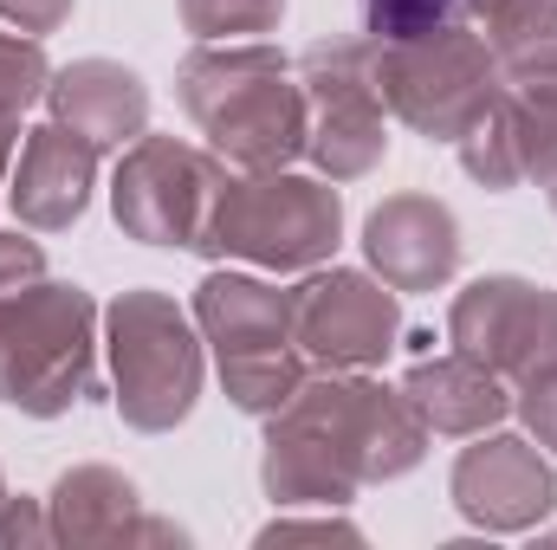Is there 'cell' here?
Returning a JSON list of instances; mask_svg holds the SVG:
<instances>
[{"mask_svg": "<svg viewBox=\"0 0 557 550\" xmlns=\"http://www.w3.org/2000/svg\"><path fill=\"white\" fill-rule=\"evenodd\" d=\"M428 421L416 402L370 370H311L298 396L267 414L260 440V486L278 512L298 505H350L363 486L416 473L428 453Z\"/></svg>", "mask_w": 557, "mask_h": 550, "instance_id": "6da1fadb", "label": "cell"}, {"mask_svg": "<svg viewBox=\"0 0 557 550\" xmlns=\"http://www.w3.org/2000/svg\"><path fill=\"white\" fill-rule=\"evenodd\" d=\"M175 98L227 168L260 175L305 155V85L273 39H195Z\"/></svg>", "mask_w": 557, "mask_h": 550, "instance_id": "7a4b0ae2", "label": "cell"}, {"mask_svg": "<svg viewBox=\"0 0 557 550\" xmlns=\"http://www.w3.org/2000/svg\"><path fill=\"white\" fill-rule=\"evenodd\" d=\"M98 304L72 278L0 291V402L33 421L72 414L98 396Z\"/></svg>", "mask_w": 557, "mask_h": 550, "instance_id": "3957f363", "label": "cell"}, {"mask_svg": "<svg viewBox=\"0 0 557 550\" xmlns=\"http://www.w3.org/2000/svg\"><path fill=\"white\" fill-rule=\"evenodd\" d=\"M195 330L214 350L227 402L253 421L278 414L298 383L311 376V357L292 343V291L253 273H208L195 285Z\"/></svg>", "mask_w": 557, "mask_h": 550, "instance_id": "277c9868", "label": "cell"}, {"mask_svg": "<svg viewBox=\"0 0 557 550\" xmlns=\"http://www.w3.org/2000/svg\"><path fill=\"white\" fill-rule=\"evenodd\" d=\"M344 240V195L324 175L260 168L221 188L201 234V260H247L260 273H311Z\"/></svg>", "mask_w": 557, "mask_h": 550, "instance_id": "5b68a950", "label": "cell"}, {"mask_svg": "<svg viewBox=\"0 0 557 550\" xmlns=\"http://www.w3.org/2000/svg\"><path fill=\"white\" fill-rule=\"evenodd\" d=\"M104 357H111V402L124 427L169 434L195 414L208 363H201L195 317L169 291L137 285L104 304Z\"/></svg>", "mask_w": 557, "mask_h": 550, "instance_id": "8992f818", "label": "cell"}, {"mask_svg": "<svg viewBox=\"0 0 557 550\" xmlns=\"http://www.w3.org/2000/svg\"><path fill=\"white\" fill-rule=\"evenodd\" d=\"M506 65L467 20H441L409 39H376V91L396 124L421 142H460L467 124L499 98Z\"/></svg>", "mask_w": 557, "mask_h": 550, "instance_id": "52a82bcc", "label": "cell"}, {"mask_svg": "<svg viewBox=\"0 0 557 550\" xmlns=\"http://www.w3.org/2000/svg\"><path fill=\"white\" fill-rule=\"evenodd\" d=\"M305 85V162L324 182H363L389 155V104L376 91V39L324 33L298 52Z\"/></svg>", "mask_w": 557, "mask_h": 550, "instance_id": "ba28073f", "label": "cell"}, {"mask_svg": "<svg viewBox=\"0 0 557 550\" xmlns=\"http://www.w3.org/2000/svg\"><path fill=\"white\" fill-rule=\"evenodd\" d=\"M227 182L234 175H227V162L214 149H195V142H182V137L143 130L117 155L111 214H117V227L131 240H143V247H182V253H195Z\"/></svg>", "mask_w": 557, "mask_h": 550, "instance_id": "9c48e42d", "label": "cell"}, {"mask_svg": "<svg viewBox=\"0 0 557 550\" xmlns=\"http://www.w3.org/2000/svg\"><path fill=\"white\" fill-rule=\"evenodd\" d=\"M292 343L318 370H376L403 343V291L357 266H311L292 291Z\"/></svg>", "mask_w": 557, "mask_h": 550, "instance_id": "30bf717a", "label": "cell"}, {"mask_svg": "<svg viewBox=\"0 0 557 550\" xmlns=\"http://www.w3.org/2000/svg\"><path fill=\"white\" fill-rule=\"evenodd\" d=\"M447 343L493 376L525 383L532 370L557 363V291L519 273L473 278L447 304Z\"/></svg>", "mask_w": 557, "mask_h": 550, "instance_id": "8fae6325", "label": "cell"}, {"mask_svg": "<svg viewBox=\"0 0 557 550\" xmlns=\"http://www.w3.org/2000/svg\"><path fill=\"white\" fill-rule=\"evenodd\" d=\"M447 499L486 538L539 532L557 505V466L532 434L486 427V434H473V447H460V460L447 473Z\"/></svg>", "mask_w": 557, "mask_h": 550, "instance_id": "7c38bea8", "label": "cell"}, {"mask_svg": "<svg viewBox=\"0 0 557 550\" xmlns=\"http://www.w3.org/2000/svg\"><path fill=\"white\" fill-rule=\"evenodd\" d=\"M460 214L441 201V195H421V188H403V195H383L363 221V260L370 273L396 291H441L460 273Z\"/></svg>", "mask_w": 557, "mask_h": 550, "instance_id": "4fadbf2b", "label": "cell"}, {"mask_svg": "<svg viewBox=\"0 0 557 550\" xmlns=\"http://www.w3.org/2000/svg\"><path fill=\"white\" fill-rule=\"evenodd\" d=\"M46 518H52V545H182L188 532L169 525V518H149L143 512V492L131 473L104 466V460H85V466H65L59 486L46 492Z\"/></svg>", "mask_w": 557, "mask_h": 550, "instance_id": "5bb4252c", "label": "cell"}, {"mask_svg": "<svg viewBox=\"0 0 557 550\" xmlns=\"http://www.w3.org/2000/svg\"><path fill=\"white\" fill-rule=\"evenodd\" d=\"M91 195H98V149L85 137H72L65 124H39L20 137L13 175H7V208L20 227L65 234L85 221Z\"/></svg>", "mask_w": 557, "mask_h": 550, "instance_id": "9a60e30c", "label": "cell"}, {"mask_svg": "<svg viewBox=\"0 0 557 550\" xmlns=\"http://www.w3.org/2000/svg\"><path fill=\"white\" fill-rule=\"evenodd\" d=\"M46 111H52V124L85 137L98 155H124L149 130V85L124 59H72L52 72Z\"/></svg>", "mask_w": 557, "mask_h": 550, "instance_id": "2e32d148", "label": "cell"}, {"mask_svg": "<svg viewBox=\"0 0 557 550\" xmlns=\"http://www.w3.org/2000/svg\"><path fill=\"white\" fill-rule=\"evenodd\" d=\"M403 396L416 402L428 434H441V440H473V434H486L512 414V383L493 376L486 363L460 357V350H447V357L421 350L409 363V376H403Z\"/></svg>", "mask_w": 557, "mask_h": 550, "instance_id": "e0dca14e", "label": "cell"}, {"mask_svg": "<svg viewBox=\"0 0 557 550\" xmlns=\"http://www.w3.org/2000/svg\"><path fill=\"white\" fill-rule=\"evenodd\" d=\"M506 65V104L519 117V142H525V175L539 182L557 162V39H539Z\"/></svg>", "mask_w": 557, "mask_h": 550, "instance_id": "ac0fdd59", "label": "cell"}, {"mask_svg": "<svg viewBox=\"0 0 557 550\" xmlns=\"http://www.w3.org/2000/svg\"><path fill=\"white\" fill-rule=\"evenodd\" d=\"M454 155H460V168H467L486 195H512L519 182H532V175H525L519 117H512V104H506V85H499V98L467 124V137L454 142Z\"/></svg>", "mask_w": 557, "mask_h": 550, "instance_id": "d6986e66", "label": "cell"}, {"mask_svg": "<svg viewBox=\"0 0 557 550\" xmlns=\"http://www.w3.org/2000/svg\"><path fill=\"white\" fill-rule=\"evenodd\" d=\"M188 39H267L285 20V0H175Z\"/></svg>", "mask_w": 557, "mask_h": 550, "instance_id": "ffe728a7", "label": "cell"}, {"mask_svg": "<svg viewBox=\"0 0 557 550\" xmlns=\"http://www.w3.org/2000/svg\"><path fill=\"white\" fill-rule=\"evenodd\" d=\"M52 85V59L33 33H0V124H20Z\"/></svg>", "mask_w": 557, "mask_h": 550, "instance_id": "44dd1931", "label": "cell"}, {"mask_svg": "<svg viewBox=\"0 0 557 550\" xmlns=\"http://www.w3.org/2000/svg\"><path fill=\"white\" fill-rule=\"evenodd\" d=\"M480 26H486V46L499 59H512L539 39H557V0H493L480 13Z\"/></svg>", "mask_w": 557, "mask_h": 550, "instance_id": "7402d4cb", "label": "cell"}, {"mask_svg": "<svg viewBox=\"0 0 557 550\" xmlns=\"http://www.w3.org/2000/svg\"><path fill=\"white\" fill-rule=\"evenodd\" d=\"M441 20H460V0H363V33L370 39H409Z\"/></svg>", "mask_w": 557, "mask_h": 550, "instance_id": "603a6c76", "label": "cell"}, {"mask_svg": "<svg viewBox=\"0 0 557 550\" xmlns=\"http://www.w3.org/2000/svg\"><path fill=\"white\" fill-rule=\"evenodd\" d=\"M512 414L525 421V434H532L545 453H557V363L532 370L525 383H512Z\"/></svg>", "mask_w": 557, "mask_h": 550, "instance_id": "cb8c5ba5", "label": "cell"}, {"mask_svg": "<svg viewBox=\"0 0 557 550\" xmlns=\"http://www.w3.org/2000/svg\"><path fill=\"white\" fill-rule=\"evenodd\" d=\"M26 545H52V518H46V499H0V550H26Z\"/></svg>", "mask_w": 557, "mask_h": 550, "instance_id": "d4e9b609", "label": "cell"}, {"mask_svg": "<svg viewBox=\"0 0 557 550\" xmlns=\"http://www.w3.org/2000/svg\"><path fill=\"white\" fill-rule=\"evenodd\" d=\"M46 278V247L33 240V227H0V291H20Z\"/></svg>", "mask_w": 557, "mask_h": 550, "instance_id": "484cf974", "label": "cell"}, {"mask_svg": "<svg viewBox=\"0 0 557 550\" xmlns=\"http://www.w3.org/2000/svg\"><path fill=\"white\" fill-rule=\"evenodd\" d=\"M292 538H318V545H324V538H344V545H357L363 532H357L350 518H331V512H324V518H285V512H278L273 525L260 532V545H292Z\"/></svg>", "mask_w": 557, "mask_h": 550, "instance_id": "4316f807", "label": "cell"}, {"mask_svg": "<svg viewBox=\"0 0 557 550\" xmlns=\"http://www.w3.org/2000/svg\"><path fill=\"white\" fill-rule=\"evenodd\" d=\"M72 7L78 0H0V20L20 26V33H33V39H46V33H59L72 20Z\"/></svg>", "mask_w": 557, "mask_h": 550, "instance_id": "83f0119b", "label": "cell"}, {"mask_svg": "<svg viewBox=\"0 0 557 550\" xmlns=\"http://www.w3.org/2000/svg\"><path fill=\"white\" fill-rule=\"evenodd\" d=\"M13 155H20V124H0V201H7V175H13Z\"/></svg>", "mask_w": 557, "mask_h": 550, "instance_id": "f1b7e54d", "label": "cell"}, {"mask_svg": "<svg viewBox=\"0 0 557 550\" xmlns=\"http://www.w3.org/2000/svg\"><path fill=\"white\" fill-rule=\"evenodd\" d=\"M539 188H545V201H552V214H557V162L545 168V175H539Z\"/></svg>", "mask_w": 557, "mask_h": 550, "instance_id": "f546056e", "label": "cell"}, {"mask_svg": "<svg viewBox=\"0 0 557 550\" xmlns=\"http://www.w3.org/2000/svg\"><path fill=\"white\" fill-rule=\"evenodd\" d=\"M0 499H7V473H0Z\"/></svg>", "mask_w": 557, "mask_h": 550, "instance_id": "4dcf8cb0", "label": "cell"}, {"mask_svg": "<svg viewBox=\"0 0 557 550\" xmlns=\"http://www.w3.org/2000/svg\"><path fill=\"white\" fill-rule=\"evenodd\" d=\"M545 545H557V532H545Z\"/></svg>", "mask_w": 557, "mask_h": 550, "instance_id": "1f68e13d", "label": "cell"}]
</instances>
